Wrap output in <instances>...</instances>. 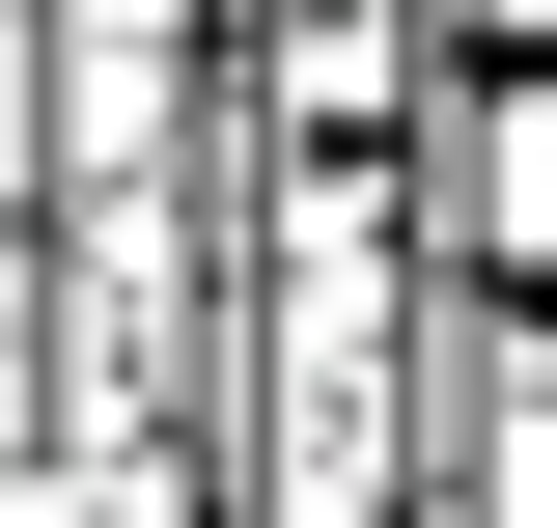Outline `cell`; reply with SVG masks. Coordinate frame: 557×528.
Masks as SVG:
<instances>
[{"label": "cell", "instance_id": "1", "mask_svg": "<svg viewBox=\"0 0 557 528\" xmlns=\"http://www.w3.org/2000/svg\"><path fill=\"white\" fill-rule=\"evenodd\" d=\"M391 223L446 306H557V84H418L391 112Z\"/></svg>", "mask_w": 557, "mask_h": 528}, {"label": "cell", "instance_id": "2", "mask_svg": "<svg viewBox=\"0 0 557 528\" xmlns=\"http://www.w3.org/2000/svg\"><path fill=\"white\" fill-rule=\"evenodd\" d=\"M223 0H0V56H139V84H196Z\"/></svg>", "mask_w": 557, "mask_h": 528}]
</instances>
